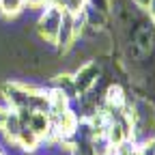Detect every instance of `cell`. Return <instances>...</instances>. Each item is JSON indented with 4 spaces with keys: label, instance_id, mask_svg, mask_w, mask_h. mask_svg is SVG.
Instances as JSON below:
<instances>
[{
    "label": "cell",
    "instance_id": "6da1fadb",
    "mask_svg": "<svg viewBox=\"0 0 155 155\" xmlns=\"http://www.w3.org/2000/svg\"><path fill=\"white\" fill-rule=\"evenodd\" d=\"M63 13H65V9L61 5H45L41 9V13H39L37 32L45 43H56L58 30H61V24H63Z\"/></svg>",
    "mask_w": 155,
    "mask_h": 155
},
{
    "label": "cell",
    "instance_id": "7a4b0ae2",
    "mask_svg": "<svg viewBox=\"0 0 155 155\" xmlns=\"http://www.w3.org/2000/svg\"><path fill=\"white\" fill-rule=\"evenodd\" d=\"M71 75H73L75 93H78V97H80V95H86L93 88H97V84L104 80V67L95 58V61H86L84 65H80Z\"/></svg>",
    "mask_w": 155,
    "mask_h": 155
},
{
    "label": "cell",
    "instance_id": "3957f363",
    "mask_svg": "<svg viewBox=\"0 0 155 155\" xmlns=\"http://www.w3.org/2000/svg\"><path fill=\"white\" fill-rule=\"evenodd\" d=\"M104 106L108 108H116V110H123L127 106V95H125V88L121 84H108L106 91H104Z\"/></svg>",
    "mask_w": 155,
    "mask_h": 155
},
{
    "label": "cell",
    "instance_id": "277c9868",
    "mask_svg": "<svg viewBox=\"0 0 155 155\" xmlns=\"http://www.w3.org/2000/svg\"><path fill=\"white\" fill-rule=\"evenodd\" d=\"M26 127L30 131H35L41 140H45L48 134L52 131V119H50L48 112H32L30 119H28V123H26Z\"/></svg>",
    "mask_w": 155,
    "mask_h": 155
},
{
    "label": "cell",
    "instance_id": "5b68a950",
    "mask_svg": "<svg viewBox=\"0 0 155 155\" xmlns=\"http://www.w3.org/2000/svg\"><path fill=\"white\" fill-rule=\"evenodd\" d=\"M15 147H19L22 151H28V153H35L37 149H39V144H41V138L35 134V131H30L28 127H22V131L17 134V138H15V142H13Z\"/></svg>",
    "mask_w": 155,
    "mask_h": 155
},
{
    "label": "cell",
    "instance_id": "8992f818",
    "mask_svg": "<svg viewBox=\"0 0 155 155\" xmlns=\"http://www.w3.org/2000/svg\"><path fill=\"white\" fill-rule=\"evenodd\" d=\"M54 88L61 91L69 101L78 99V93H75V84H73V75L71 73H56L54 75Z\"/></svg>",
    "mask_w": 155,
    "mask_h": 155
},
{
    "label": "cell",
    "instance_id": "52a82bcc",
    "mask_svg": "<svg viewBox=\"0 0 155 155\" xmlns=\"http://www.w3.org/2000/svg\"><path fill=\"white\" fill-rule=\"evenodd\" d=\"M26 0H0V13L7 17H15L24 11Z\"/></svg>",
    "mask_w": 155,
    "mask_h": 155
},
{
    "label": "cell",
    "instance_id": "ba28073f",
    "mask_svg": "<svg viewBox=\"0 0 155 155\" xmlns=\"http://www.w3.org/2000/svg\"><path fill=\"white\" fill-rule=\"evenodd\" d=\"M58 5L69 13H80L86 7V0H58Z\"/></svg>",
    "mask_w": 155,
    "mask_h": 155
},
{
    "label": "cell",
    "instance_id": "9c48e42d",
    "mask_svg": "<svg viewBox=\"0 0 155 155\" xmlns=\"http://www.w3.org/2000/svg\"><path fill=\"white\" fill-rule=\"evenodd\" d=\"M86 7L99 11V13H106L110 15V7H112V0H86Z\"/></svg>",
    "mask_w": 155,
    "mask_h": 155
},
{
    "label": "cell",
    "instance_id": "30bf717a",
    "mask_svg": "<svg viewBox=\"0 0 155 155\" xmlns=\"http://www.w3.org/2000/svg\"><path fill=\"white\" fill-rule=\"evenodd\" d=\"M26 5H28L30 9H35V11L41 13V9L45 7V0H26Z\"/></svg>",
    "mask_w": 155,
    "mask_h": 155
},
{
    "label": "cell",
    "instance_id": "8fae6325",
    "mask_svg": "<svg viewBox=\"0 0 155 155\" xmlns=\"http://www.w3.org/2000/svg\"><path fill=\"white\" fill-rule=\"evenodd\" d=\"M131 2L138 7V9H142V11H149V7H151L153 0H131Z\"/></svg>",
    "mask_w": 155,
    "mask_h": 155
},
{
    "label": "cell",
    "instance_id": "7c38bea8",
    "mask_svg": "<svg viewBox=\"0 0 155 155\" xmlns=\"http://www.w3.org/2000/svg\"><path fill=\"white\" fill-rule=\"evenodd\" d=\"M7 116H9V110L0 106V129H2V125H5V121H7Z\"/></svg>",
    "mask_w": 155,
    "mask_h": 155
},
{
    "label": "cell",
    "instance_id": "4fadbf2b",
    "mask_svg": "<svg viewBox=\"0 0 155 155\" xmlns=\"http://www.w3.org/2000/svg\"><path fill=\"white\" fill-rule=\"evenodd\" d=\"M151 147H153V151H155V138H153V140H151Z\"/></svg>",
    "mask_w": 155,
    "mask_h": 155
},
{
    "label": "cell",
    "instance_id": "5bb4252c",
    "mask_svg": "<svg viewBox=\"0 0 155 155\" xmlns=\"http://www.w3.org/2000/svg\"><path fill=\"white\" fill-rule=\"evenodd\" d=\"M71 155H78V153H73V151H71Z\"/></svg>",
    "mask_w": 155,
    "mask_h": 155
},
{
    "label": "cell",
    "instance_id": "9a60e30c",
    "mask_svg": "<svg viewBox=\"0 0 155 155\" xmlns=\"http://www.w3.org/2000/svg\"><path fill=\"white\" fill-rule=\"evenodd\" d=\"M0 155H2V153H0Z\"/></svg>",
    "mask_w": 155,
    "mask_h": 155
}]
</instances>
